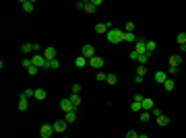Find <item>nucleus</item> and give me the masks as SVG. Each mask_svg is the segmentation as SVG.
I'll return each instance as SVG.
<instances>
[{
	"mask_svg": "<svg viewBox=\"0 0 186 138\" xmlns=\"http://www.w3.org/2000/svg\"><path fill=\"white\" fill-rule=\"evenodd\" d=\"M105 37H108L110 43H120V41H124V31H120V29H110Z\"/></svg>",
	"mask_w": 186,
	"mask_h": 138,
	"instance_id": "1",
	"label": "nucleus"
},
{
	"mask_svg": "<svg viewBox=\"0 0 186 138\" xmlns=\"http://www.w3.org/2000/svg\"><path fill=\"white\" fill-rule=\"evenodd\" d=\"M89 66L95 70H99V68H104V58L101 56H93L91 60H89Z\"/></svg>",
	"mask_w": 186,
	"mask_h": 138,
	"instance_id": "2",
	"label": "nucleus"
},
{
	"mask_svg": "<svg viewBox=\"0 0 186 138\" xmlns=\"http://www.w3.org/2000/svg\"><path fill=\"white\" fill-rule=\"evenodd\" d=\"M31 62H33V66H37V68H46V58L39 56V54H35V56H31Z\"/></svg>",
	"mask_w": 186,
	"mask_h": 138,
	"instance_id": "3",
	"label": "nucleus"
},
{
	"mask_svg": "<svg viewBox=\"0 0 186 138\" xmlns=\"http://www.w3.org/2000/svg\"><path fill=\"white\" fill-rule=\"evenodd\" d=\"M60 107H62V111H64V114H68V111H77V107L72 105L70 99H62V101H60Z\"/></svg>",
	"mask_w": 186,
	"mask_h": 138,
	"instance_id": "4",
	"label": "nucleus"
},
{
	"mask_svg": "<svg viewBox=\"0 0 186 138\" xmlns=\"http://www.w3.org/2000/svg\"><path fill=\"white\" fill-rule=\"evenodd\" d=\"M81 54L85 58H89V60H91L93 56H95V47L91 46V43H85V46H83V50H81Z\"/></svg>",
	"mask_w": 186,
	"mask_h": 138,
	"instance_id": "5",
	"label": "nucleus"
},
{
	"mask_svg": "<svg viewBox=\"0 0 186 138\" xmlns=\"http://www.w3.org/2000/svg\"><path fill=\"white\" fill-rule=\"evenodd\" d=\"M135 52H137V54H147V41H145V39H137V47H135Z\"/></svg>",
	"mask_w": 186,
	"mask_h": 138,
	"instance_id": "6",
	"label": "nucleus"
},
{
	"mask_svg": "<svg viewBox=\"0 0 186 138\" xmlns=\"http://www.w3.org/2000/svg\"><path fill=\"white\" fill-rule=\"evenodd\" d=\"M42 56L46 58V62H50V60H56V50H54L52 46H48L46 50H44V54H42Z\"/></svg>",
	"mask_w": 186,
	"mask_h": 138,
	"instance_id": "7",
	"label": "nucleus"
},
{
	"mask_svg": "<svg viewBox=\"0 0 186 138\" xmlns=\"http://www.w3.org/2000/svg\"><path fill=\"white\" fill-rule=\"evenodd\" d=\"M39 134H42V138H52V134H54V126H50V124H46V126H42V130H39Z\"/></svg>",
	"mask_w": 186,
	"mask_h": 138,
	"instance_id": "8",
	"label": "nucleus"
},
{
	"mask_svg": "<svg viewBox=\"0 0 186 138\" xmlns=\"http://www.w3.org/2000/svg\"><path fill=\"white\" fill-rule=\"evenodd\" d=\"M112 27L108 23H97L95 25V33H99V35H108V31H110Z\"/></svg>",
	"mask_w": 186,
	"mask_h": 138,
	"instance_id": "9",
	"label": "nucleus"
},
{
	"mask_svg": "<svg viewBox=\"0 0 186 138\" xmlns=\"http://www.w3.org/2000/svg\"><path fill=\"white\" fill-rule=\"evenodd\" d=\"M21 6H23L25 12H33L35 11V2H33V0H23V2H21Z\"/></svg>",
	"mask_w": 186,
	"mask_h": 138,
	"instance_id": "10",
	"label": "nucleus"
},
{
	"mask_svg": "<svg viewBox=\"0 0 186 138\" xmlns=\"http://www.w3.org/2000/svg\"><path fill=\"white\" fill-rule=\"evenodd\" d=\"M66 126H68V124H66L64 120H60V122H54V132H58V134H62V132L66 130Z\"/></svg>",
	"mask_w": 186,
	"mask_h": 138,
	"instance_id": "11",
	"label": "nucleus"
},
{
	"mask_svg": "<svg viewBox=\"0 0 186 138\" xmlns=\"http://www.w3.org/2000/svg\"><path fill=\"white\" fill-rule=\"evenodd\" d=\"M27 107H29V101H27V97L21 93V99H19V111H27Z\"/></svg>",
	"mask_w": 186,
	"mask_h": 138,
	"instance_id": "12",
	"label": "nucleus"
},
{
	"mask_svg": "<svg viewBox=\"0 0 186 138\" xmlns=\"http://www.w3.org/2000/svg\"><path fill=\"white\" fill-rule=\"evenodd\" d=\"M143 111H151L153 109V99H149V97H145V99H143Z\"/></svg>",
	"mask_w": 186,
	"mask_h": 138,
	"instance_id": "13",
	"label": "nucleus"
},
{
	"mask_svg": "<svg viewBox=\"0 0 186 138\" xmlns=\"http://www.w3.org/2000/svg\"><path fill=\"white\" fill-rule=\"evenodd\" d=\"M46 97H48L46 89H35V99H37V101H44Z\"/></svg>",
	"mask_w": 186,
	"mask_h": 138,
	"instance_id": "14",
	"label": "nucleus"
},
{
	"mask_svg": "<svg viewBox=\"0 0 186 138\" xmlns=\"http://www.w3.org/2000/svg\"><path fill=\"white\" fill-rule=\"evenodd\" d=\"M77 120V111H68V114H64V122L66 124H72Z\"/></svg>",
	"mask_w": 186,
	"mask_h": 138,
	"instance_id": "15",
	"label": "nucleus"
},
{
	"mask_svg": "<svg viewBox=\"0 0 186 138\" xmlns=\"http://www.w3.org/2000/svg\"><path fill=\"white\" fill-rule=\"evenodd\" d=\"M155 81L159 82V85H163V82L168 81V74L165 72H155Z\"/></svg>",
	"mask_w": 186,
	"mask_h": 138,
	"instance_id": "16",
	"label": "nucleus"
},
{
	"mask_svg": "<svg viewBox=\"0 0 186 138\" xmlns=\"http://www.w3.org/2000/svg\"><path fill=\"white\" fill-rule=\"evenodd\" d=\"M180 62H182V56H170V66H178L180 68Z\"/></svg>",
	"mask_w": 186,
	"mask_h": 138,
	"instance_id": "17",
	"label": "nucleus"
},
{
	"mask_svg": "<svg viewBox=\"0 0 186 138\" xmlns=\"http://www.w3.org/2000/svg\"><path fill=\"white\" fill-rule=\"evenodd\" d=\"M85 64H87V58L85 56H79L77 60H75V66H77V68H83Z\"/></svg>",
	"mask_w": 186,
	"mask_h": 138,
	"instance_id": "18",
	"label": "nucleus"
},
{
	"mask_svg": "<svg viewBox=\"0 0 186 138\" xmlns=\"http://www.w3.org/2000/svg\"><path fill=\"white\" fill-rule=\"evenodd\" d=\"M174 87H176V82L172 81V79H168V81L163 82V89H165V91H174Z\"/></svg>",
	"mask_w": 186,
	"mask_h": 138,
	"instance_id": "19",
	"label": "nucleus"
},
{
	"mask_svg": "<svg viewBox=\"0 0 186 138\" xmlns=\"http://www.w3.org/2000/svg\"><path fill=\"white\" fill-rule=\"evenodd\" d=\"M46 68L58 70V68H60V62H58V60H50V62H48V64H46Z\"/></svg>",
	"mask_w": 186,
	"mask_h": 138,
	"instance_id": "20",
	"label": "nucleus"
},
{
	"mask_svg": "<svg viewBox=\"0 0 186 138\" xmlns=\"http://www.w3.org/2000/svg\"><path fill=\"white\" fill-rule=\"evenodd\" d=\"M130 111H135V114H141V111H143V105L137 103V101H132V105H130Z\"/></svg>",
	"mask_w": 186,
	"mask_h": 138,
	"instance_id": "21",
	"label": "nucleus"
},
{
	"mask_svg": "<svg viewBox=\"0 0 186 138\" xmlns=\"http://www.w3.org/2000/svg\"><path fill=\"white\" fill-rule=\"evenodd\" d=\"M151 56H153V54H149V52H147V54H141V56L137 58V62H139V64H145V62H147Z\"/></svg>",
	"mask_w": 186,
	"mask_h": 138,
	"instance_id": "22",
	"label": "nucleus"
},
{
	"mask_svg": "<svg viewBox=\"0 0 186 138\" xmlns=\"http://www.w3.org/2000/svg\"><path fill=\"white\" fill-rule=\"evenodd\" d=\"M70 101H72L75 107H79V105H81V97H79L77 93H72V95H70Z\"/></svg>",
	"mask_w": 186,
	"mask_h": 138,
	"instance_id": "23",
	"label": "nucleus"
},
{
	"mask_svg": "<svg viewBox=\"0 0 186 138\" xmlns=\"http://www.w3.org/2000/svg\"><path fill=\"white\" fill-rule=\"evenodd\" d=\"M157 124H159V126H168V124H170V117H168V115H159V117H157Z\"/></svg>",
	"mask_w": 186,
	"mask_h": 138,
	"instance_id": "24",
	"label": "nucleus"
},
{
	"mask_svg": "<svg viewBox=\"0 0 186 138\" xmlns=\"http://www.w3.org/2000/svg\"><path fill=\"white\" fill-rule=\"evenodd\" d=\"M21 52H23L25 56H27V54H31V52H33V47H31V43H23V46H21Z\"/></svg>",
	"mask_w": 186,
	"mask_h": 138,
	"instance_id": "25",
	"label": "nucleus"
},
{
	"mask_svg": "<svg viewBox=\"0 0 186 138\" xmlns=\"http://www.w3.org/2000/svg\"><path fill=\"white\" fill-rule=\"evenodd\" d=\"M147 74V68H145V64H139L137 66V76H145Z\"/></svg>",
	"mask_w": 186,
	"mask_h": 138,
	"instance_id": "26",
	"label": "nucleus"
},
{
	"mask_svg": "<svg viewBox=\"0 0 186 138\" xmlns=\"http://www.w3.org/2000/svg\"><path fill=\"white\" fill-rule=\"evenodd\" d=\"M21 64H23V68H31V66H33V62H31V58H23V60H21Z\"/></svg>",
	"mask_w": 186,
	"mask_h": 138,
	"instance_id": "27",
	"label": "nucleus"
},
{
	"mask_svg": "<svg viewBox=\"0 0 186 138\" xmlns=\"http://www.w3.org/2000/svg\"><path fill=\"white\" fill-rule=\"evenodd\" d=\"M137 39H139V37L135 33H126V31H124V41H137Z\"/></svg>",
	"mask_w": 186,
	"mask_h": 138,
	"instance_id": "28",
	"label": "nucleus"
},
{
	"mask_svg": "<svg viewBox=\"0 0 186 138\" xmlns=\"http://www.w3.org/2000/svg\"><path fill=\"white\" fill-rule=\"evenodd\" d=\"M155 50H157V43H155V41H147V52H149V54H153Z\"/></svg>",
	"mask_w": 186,
	"mask_h": 138,
	"instance_id": "29",
	"label": "nucleus"
},
{
	"mask_svg": "<svg viewBox=\"0 0 186 138\" xmlns=\"http://www.w3.org/2000/svg\"><path fill=\"white\" fill-rule=\"evenodd\" d=\"M151 120V111H141V122H149Z\"/></svg>",
	"mask_w": 186,
	"mask_h": 138,
	"instance_id": "30",
	"label": "nucleus"
},
{
	"mask_svg": "<svg viewBox=\"0 0 186 138\" xmlns=\"http://www.w3.org/2000/svg\"><path fill=\"white\" fill-rule=\"evenodd\" d=\"M105 82H108V85H116V82H118L116 74H108V79H105Z\"/></svg>",
	"mask_w": 186,
	"mask_h": 138,
	"instance_id": "31",
	"label": "nucleus"
},
{
	"mask_svg": "<svg viewBox=\"0 0 186 138\" xmlns=\"http://www.w3.org/2000/svg\"><path fill=\"white\" fill-rule=\"evenodd\" d=\"M176 39H178V43H180V46H186V33H178Z\"/></svg>",
	"mask_w": 186,
	"mask_h": 138,
	"instance_id": "32",
	"label": "nucleus"
},
{
	"mask_svg": "<svg viewBox=\"0 0 186 138\" xmlns=\"http://www.w3.org/2000/svg\"><path fill=\"white\" fill-rule=\"evenodd\" d=\"M95 79H97L99 82H104L105 79H108V74H105V72H97V76H95Z\"/></svg>",
	"mask_w": 186,
	"mask_h": 138,
	"instance_id": "33",
	"label": "nucleus"
},
{
	"mask_svg": "<svg viewBox=\"0 0 186 138\" xmlns=\"http://www.w3.org/2000/svg\"><path fill=\"white\" fill-rule=\"evenodd\" d=\"M85 11L87 12H95V6H93L91 2H85Z\"/></svg>",
	"mask_w": 186,
	"mask_h": 138,
	"instance_id": "34",
	"label": "nucleus"
},
{
	"mask_svg": "<svg viewBox=\"0 0 186 138\" xmlns=\"http://www.w3.org/2000/svg\"><path fill=\"white\" fill-rule=\"evenodd\" d=\"M124 29H126V33H135V23H126Z\"/></svg>",
	"mask_w": 186,
	"mask_h": 138,
	"instance_id": "35",
	"label": "nucleus"
},
{
	"mask_svg": "<svg viewBox=\"0 0 186 138\" xmlns=\"http://www.w3.org/2000/svg\"><path fill=\"white\" fill-rule=\"evenodd\" d=\"M151 115H153V117H159V115H163V114H161V109L153 107V109H151Z\"/></svg>",
	"mask_w": 186,
	"mask_h": 138,
	"instance_id": "36",
	"label": "nucleus"
},
{
	"mask_svg": "<svg viewBox=\"0 0 186 138\" xmlns=\"http://www.w3.org/2000/svg\"><path fill=\"white\" fill-rule=\"evenodd\" d=\"M31 47H33V52H35V54H39V50H42L39 41H33V43H31Z\"/></svg>",
	"mask_w": 186,
	"mask_h": 138,
	"instance_id": "37",
	"label": "nucleus"
},
{
	"mask_svg": "<svg viewBox=\"0 0 186 138\" xmlns=\"http://www.w3.org/2000/svg\"><path fill=\"white\" fill-rule=\"evenodd\" d=\"M141 134H137V132H135V130H128L126 132V138H139Z\"/></svg>",
	"mask_w": 186,
	"mask_h": 138,
	"instance_id": "38",
	"label": "nucleus"
},
{
	"mask_svg": "<svg viewBox=\"0 0 186 138\" xmlns=\"http://www.w3.org/2000/svg\"><path fill=\"white\" fill-rule=\"evenodd\" d=\"M81 85H72V93H77V95H79V93H81Z\"/></svg>",
	"mask_w": 186,
	"mask_h": 138,
	"instance_id": "39",
	"label": "nucleus"
},
{
	"mask_svg": "<svg viewBox=\"0 0 186 138\" xmlns=\"http://www.w3.org/2000/svg\"><path fill=\"white\" fill-rule=\"evenodd\" d=\"M143 99H145V97H143L141 93H137V95H135V101H137V103H143Z\"/></svg>",
	"mask_w": 186,
	"mask_h": 138,
	"instance_id": "40",
	"label": "nucleus"
},
{
	"mask_svg": "<svg viewBox=\"0 0 186 138\" xmlns=\"http://www.w3.org/2000/svg\"><path fill=\"white\" fill-rule=\"evenodd\" d=\"M27 72H29V74H31V76H35V74H37V66H31V68L27 70Z\"/></svg>",
	"mask_w": 186,
	"mask_h": 138,
	"instance_id": "41",
	"label": "nucleus"
},
{
	"mask_svg": "<svg viewBox=\"0 0 186 138\" xmlns=\"http://www.w3.org/2000/svg\"><path fill=\"white\" fill-rule=\"evenodd\" d=\"M178 72H180L178 66H170V74H178Z\"/></svg>",
	"mask_w": 186,
	"mask_h": 138,
	"instance_id": "42",
	"label": "nucleus"
},
{
	"mask_svg": "<svg viewBox=\"0 0 186 138\" xmlns=\"http://www.w3.org/2000/svg\"><path fill=\"white\" fill-rule=\"evenodd\" d=\"M137 58H139V54H137V52L132 50V52H130V60H135V62H137Z\"/></svg>",
	"mask_w": 186,
	"mask_h": 138,
	"instance_id": "43",
	"label": "nucleus"
},
{
	"mask_svg": "<svg viewBox=\"0 0 186 138\" xmlns=\"http://www.w3.org/2000/svg\"><path fill=\"white\" fill-rule=\"evenodd\" d=\"M91 4L95 6V8H97V6H101V0H91Z\"/></svg>",
	"mask_w": 186,
	"mask_h": 138,
	"instance_id": "44",
	"label": "nucleus"
},
{
	"mask_svg": "<svg viewBox=\"0 0 186 138\" xmlns=\"http://www.w3.org/2000/svg\"><path fill=\"white\" fill-rule=\"evenodd\" d=\"M77 8H81V11H85V2H83V0H81V2H77Z\"/></svg>",
	"mask_w": 186,
	"mask_h": 138,
	"instance_id": "45",
	"label": "nucleus"
},
{
	"mask_svg": "<svg viewBox=\"0 0 186 138\" xmlns=\"http://www.w3.org/2000/svg\"><path fill=\"white\" fill-rule=\"evenodd\" d=\"M139 138H149V136H147V134H141V136Z\"/></svg>",
	"mask_w": 186,
	"mask_h": 138,
	"instance_id": "46",
	"label": "nucleus"
}]
</instances>
